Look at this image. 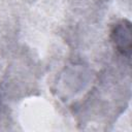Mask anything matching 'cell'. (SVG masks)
Masks as SVG:
<instances>
[{
  "instance_id": "1",
  "label": "cell",
  "mask_w": 132,
  "mask_h": 132,
  "mask_svg": "<svg viewBox=\"0 0 132 132\" xmlns=\"http://www.w3.org/2000/svg\"><path fill=\"white\" fill-rule=\"evenodd\" d=\"M110 41L114 50L124 58H131V23L123 19L117 22L110 30Z\"/></svg>"
}]
</instances>
